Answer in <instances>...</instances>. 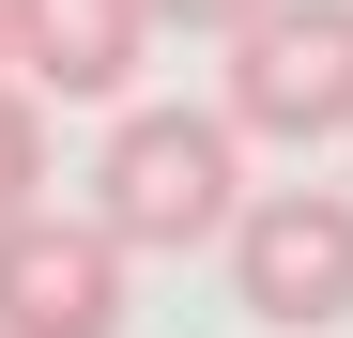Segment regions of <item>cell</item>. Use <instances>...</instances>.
<instances>
[{
  "mask_svg": "<svg viewBox=\"0 0 353 338\" xmlns=\"http://www.w3.org/2000/svg\"><path fill=\"white\" fill-rule=\"evenodd\" d=\"M230 200H246V139L215 123V108H123L92 154V231L123 261H185L230 231Z\"/></svg>",
  "mask_w": 353,
  "mask_h": 338,
  "instance_id": "obj_1",
  "label": "cell"
},
{
  "mask_svg": "<svg viewBox=\"0 0 353 338\" xmlns=\"http://www.w3.org/2000/svg\"><path fill=\"white\" fill-rule=\"evenodd\" d=\"M230 139H353V0H261V16H230V92H215Z\"/></svg>",
  "mask_w": 353,
  "mask_h": 338,
  "instance_id": "obj_2",
  "label": "cell"
},
{
  "mask_svg": "<svg viewBox=\"0 0 353 338\" xmlns=\"http://www.w3.org/2000/svg\"><path fill=\"white\" fill-rule=\"evenodd\" d=\"M215 246H230L246 323H276V338L353 323V200H338V185H261V200H230Z\"/></svg>",
  "mask_w": 353,
  "mask_h": 338,
  "instance_id": "obj_3",
  "label": "cell"
},
{
  "mask_svg": "<svg viewBox=\"0 0 353 338\" xmlns=\"http://www.w3.org/2000/svg\"><path fill=\"white\" fill-rule=\"evenodd\" d=\"M123 277L139 261L92 215H46V200L0 215V338H123Z\"/></svg>",
  "mask_w": 353,
  "mask_h": 338,
  "instance_id": "obj_4",
  "label": "cell"
},
{
  "mask_svg": "<svg viewBox=\"0 0 353 338\" xmlns=\"http://www.w3.org/2000/svg\"><path fill=\"white\" fill-rule=\"evenodd\" d=\"M139 62H154V16H139V0H0V77L123 92Z\"/></svg>",
  "mask_w": 353,
  "mask_h": 338,
  "instance_id": "obj_5",
  "label": "cell"
},
{
  "mask_svg": "<svg viewBox=\"0 0 353 338\" xmlns=\"http://www.w3.org/2000/svg\"><path fill=\"white\" fill-rule=\"evenodd\" d=\"M16 200H46V108L0 77V215H16Z\"/></svg>",
  "mask_w": 353,
  "mask_h": 338,
  "instance_id": "obj_6",
  "label": "cell"
},
{
  "mask_svg": "<svg viewBox=\"0 0 353 338\" xmlns=\"http://www.w3.org/2000/svg\"><path fill=\"white\" fill-rule=\"evenodd\" d=\"M139 16H169V31H230V16H261V0H139Z\"/></svg>",
  "mask_w": 353,
  "mask_h": 338,
  "instance_id": "obj_7",
  "label": "cell"
}]
</instances>
